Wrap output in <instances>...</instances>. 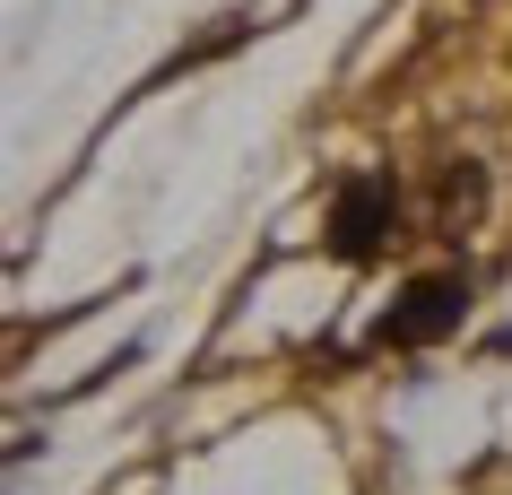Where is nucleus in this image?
<instances>
[{
  "mask_svg": "<svg viewBox=\"0 0 512 495\" xmlns=\"http://www.w3.org/2000/svg\"><path fill=\"white\" fill-rule=\"evenodd\" d=\"M460 313H469V278L460 270H434V278H408L400 304L374 322L382 348H434L443 330H460Z\"/></svg>",
  "mask_w": 512,
  "mask_h": 495,
  "instance_id": "1",
  "label": "nucleus"
},
{
  "mask_svg": "<svg viewBox=\"0 0 512 495\" xmlns=\"http://www.w3.org/2000/svg\"><path fill=\"white\" fill-rule=\"evenodd\" d=\"M391 218H400L391 174H356V183H339V200H330V252H339V261H374L382 235H391Z\"/></svg>",
  "mask_w": 512,
  "mask_h": 495,
  "instance_id": "2",
  "label": "nucleus"
}]
</instances>
